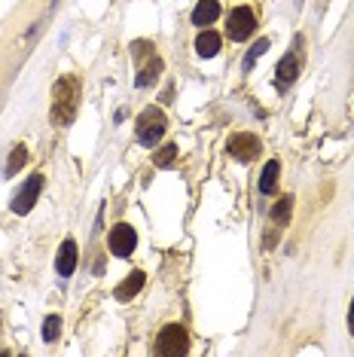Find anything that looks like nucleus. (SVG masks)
<instances>
[{
  "label": "nucleus",
  "instance_id": "f257e3e1",
  "mask_svg": "<svg viewBox=\"0 0 354 357\" xmlns=\"http://www.w3.org/2000/svg\"><path fill=\"white\" fill-rule=\"evenodd\" d=\"M80 80L74 74H65L61 80L52 86V110H49V119L52 126L58 128H67L76 116V107H80Z\"/></svg>",
  "mask_w": 354,
  "mask_h": 357
},
{
  "label": "nucleus",
  "instance_id": "f03ea898",
  "mask_svg": "<svg viewBox=\"0 0 354 357\" xmlns=\"http://www.w3.org/2000/svg\"><path fill=\"white\" fill-rule=\"evenodd\" d=\"M165 128H168V119L159 107H144V113L137 116V141L144 147H153L162 141Z\"/></svg>",
  "mask_w": 354,
  "mask_h": 357
},
{
  "label": "nucleus",
  "instance_id": "7ed1b4c3",
  "mask_svg": "<svg viewBox=\"0 0 354 357\" xmlns=\"http://www.w3.org/2000/svg\"><path fill=\"white\" fill-rule=\"evenodd\" d=\"M156 354H162V357H177V354H187L189 351V336H187V330L180 327V324H168V327L159 330V336H156Z\"/></svg>",
  "mask_w": 354,
  "mask_h": 357
},
{
  "label": "nucleus",
  "instance_id": "20e7f679",
  "mask_svg": "<svg viewBox=\"0 0 354 357\" xmlns=\"http://www.w3.org/2000/svg\"><path fill=\"white\" fill-rule=\"evenodd\" d=\"M253 31H257V15H253L251 6H235V10L226 15V37L229 40H248Z\"/></svg>",
  "mask_w": 354,
  "mask_h": 357
},
{
  "label": "nucleus",
  "instance_id": "39448f33",
  "mask_svg": "<svg viewBox=\"0 0 354 357\" xmlns=\"http://www.w3.org/2000/svg\"><path fill=\"white\" fill-rule=\"evenodd\" d=\"M260 150H263V141H260L257 135H251V131H238L226 144V153L238 162H253L260 156Z\"/></svg>",
  "mask_w": 354,
  "mask_h": 357
},
{
  "label": "nucleus",
  "instance_id": "423d86ee",
  "mask_svg": "<svg viewBox=\"0 0 354 357\" xmlns=\"http://www.w3.org/2000/svg\"><path fill=\"white\" fill-rule=\"evenodd\" d=\"M40 190H43V174H31L25 183H22L19 196L12 199V214H31V208L37 205V199H40Z\"/></svg>",
  "mask_w": 354,
  "mask_h": 357
},
{
  "label": "nucleus",
  "instance_id": "0eeeda50",
  "mask_svg": "<svg viewBox=\"0 0 354 357\" xmlns=\"http://www.w3.org/2000/svg\"><path fill=\"white\" fill-rule=\"evenodd\" d=\"M107 244H110V251L117 254V257H132L137 247V235L128 223H117V226L110 229V235H107Z\"/></svg>",
  "mask_w": 354,
  "mask_h": 357
},
{
  "label": "nucleus",
  "instance_id": "6e6552de",
  "mask_svg": "<svg viewBox=\"0 0 354 357\" xmlns=\"http://www.w3.org/2000/svg\"><path fill=\"white\" fill-rule=\"evenodd\" d=\"M296 76H299V56L296 52H287V56L278 61V67H275V86H278L281 92L290 89Z\"/></svg>",
  "mask_w": 354,
  "mask_h": 357
},
{
  "label": "nucleus",
  "instance_id": "1a4fd4ad",
  "mask_svg": "<svg viewBox=\"0 0 354 357\" xmlns=\"http://www.w3.org/2000/svg\"><path fill=\"white\" fill-rule=\"evenodd\" d=\"M56 269L61 278H71L76 269V242L74 238H65L58 247V257H56Z\"/></svg>",
  "mask_w": 354,
  "mask_h": 357
},
{
  "label": "nucleus",
  "instance_id": "9d476101",
  "mask_svg": "<svg viewBox=\"0 0 354 357\" xmlns=\"http://www.w3.org/2000/svg\"><path fill=\"white\" fill-rule=\"evenodd\" d=\"M144 281H147V275H144L141 269H135L132 275L126 278L119 287H117V299L119 302H128V299H135L137 293H141V287H144Z\"/></svg>",
  "mask_w": 354,
  "mask_h": 357
},
{
  "label": "nucleus",
  "instance_id": "9b49d317",
  "mask_svg": "<svg viewBox=\"0 0 354 357\" xmlns=\"http://www.w3.org/2000/svg\"><path fill=\"white\" fill-rule=\"evenodd\" d=\"M217 19H220V3H217V0H199L196 10H192V22H196L199 28H202V25H214Z\"/></svg>",
  "mask_w": 354,
  "mask_h": 357
},
{
  "label": "nucleus",
  "instance_id": "f8f14e48",
  "mask_svg": "<svg viewBox=\"0 0 354 357\" xmlns=\"http://www.w3.org/2000/svg\"><path fill=\"white\" fill-rule=\"evenodd\" d=\"M278 177H281V162L269 159L266 168H263V177H260V192H263V196H272L275 186H278Z\"/></svg>",
  "mask_w": 354,
  "mask_h": 357
},
{
  "label": "nucleus",
  "instance_id": "ddd939ff",
  "mask_svg": "<svg viewBox=\"0 0 354 357\" xmlns=\"http://www.w3.org/2000/svg\"><path fill=\"white\" fill-rule=\"evenodd\" d=\"M196 52L202 58H214L220 52V34H214V31H205V34L196 37Z\"/></svg>",
  "mask_w": 354,
  "mask_h": 357
},
{
  "label": "nucleus",
  "instance_id": "4468645a",
  "mask_svg": "<svg viewBox=\"0 0 354 357\" xmlns=\"http://www.w3.org/2000/svg\"><path fill=\"white\" fill-rule=\"evenodd\" d=\"M159 74H162V58H150L147 65L141 67V71H137V86L141 89H147V86H153V83L159 80Z\"/></svg>",
  "mask_w": 354,
  "mask_h": 357
},
{
  "label": "nucleus",
  "instance_id": "2eb2a0df",
  "mask_svg": "<svg viewBox=\"0 0 354 357\" xmlns=\"http://www.w3.org/2000/svg\"><path fill=\"white\" fill-rule=\"evenodd\" d=\"M290 211H294V196H281L278 205L272 208V220L278 223V226H287V223H290Z\"/></svg>",
  "mask_w": 354,
  "mask_h": 357
},
{
  "label": "nucleus",
  "instance_id": "dca6fc26",
  "mask_svg": "<svg viewBox=\"0 0 354 357\" xmlns=\"http://www.w3.org/2000/svg\"><path fill=\"white\" fill-rule=\"evenodd\" d=\"M25 162H28V147H25V144H19V147H15V150H12V156L6 159V177L19 174Z\"/></svg>",
  "mask_w": 354,
  "mask_h": 357
},
{
  "label": "nucleus",
  "instance_id": "f3484780",
  "mask_svg": "<svg viewBox=\"0 0 354 357\" xmlns=\"http://www.w3.org/2000/svg\"><path fill=\"white\" fill-rule=\"evenodd\" d=\"M174 159H177V144H165L162 150L153 156V165H159V168H171L174 165Z\"/></svg>",
  "mask_w": 354,
  "mask_h": 357
},
{
  "label": "nucleus",
  "instance_id": "a211bd4d",
  "mask_svg": "<svg viewBox=\"0 0 354 357\" xmlns=\"http://www.w3.org/2000/svg\"><path fill=\"white\" fill-rule=\"evenodd\" d=\"M58 333H61V317L58 315H49L43 321V342H56Z\"/></svg>",
  "mask_w": 354,
  "mask_h": 357
},
{
  "label": "nucleus",
  "instance_id": "6ab92c4d",
  "mask_svg": "<svg viewBox=\"0 0 354 357\" xmlns=\"http://www.w3.org/2000/svg\"><path fill=\"white\" fill-rule=\"evenodd\" d=\"M266 49H269V40H266V37H263V40H257V43H253V49L248 52V56H244V67H248V71H251V67H253V61H257L260 56H263Z\"/></svg>",
  "mask_w": 354,
  "mask_h": 357
},
{
  "label": "nucleus",
  "instance_id": "aec40b11",
  "mask_svg": "<svg viewBox=\"0 0 354 357\" xmlns=\"http://www.w3.org/2000/svg\"><path fill=\"white\" fill-rule=\"evenodd\" d=\"M348 330L354 333V302H351V312H348Z\"/></svg>",
  "mask_w": 354,
  "mask_h": 357
}]
</instances>
